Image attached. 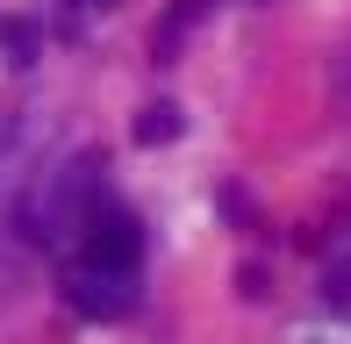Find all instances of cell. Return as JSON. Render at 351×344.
Returning a JSON list of instances; mask_svg holds the SVG:
<instances>
[{
    "label": "cell",
    "instance_id": "5",
    "mask_svg": "<svg viewBox=\"0 0 351 344\" xmlns=\"http://www.w3.org/2000/svg\"><path fill=\"white\" fill-rule=\"evenodd\" d=\"M0 43H8V65H36V51H43V29L29 22V14H8V22H0Z\"/></svg>",
    "mask_w": 351,
    "mask_h": 344
},
{
    "label": "cell",
    "instance_id": "4",
    "mask_svg": "<svg viewBox=\"0 0 351 344\" xmlns=\"http://www.w3.org/2000/svg\"><path fill=\"white\" fill-rule=\"evenodd\" d=\"M208 8H215V0H180V8H172L165 22H158V36H151V51H158V58H172V51H180V36H186V29H194L201 14H208Z\"/></svg>",
    "mask_w": 351,
    "mask_h": 344
},
{
    "label": "cell",
    "instance_id": "1",
    "mask_svg": "<svg viewBox=\"0 0 351 344\" xmlns=\"http://www.w3.org/2000/svg\"><path fill=\"white\" fill-rule=\"evenodd\" d=\"M108 201L101 186V151H79V158L51 165L36 180V194L22 201V223L36 244H79V230H86V215Z\"/></svg>",
    "mask_w": 351,
    "mask_h": 344
},
{
    "label": "cell",
    "instance_id": "3",
    "mask_svg": "<svg viewBox=\"0 0 351 344\" xmlns=\"http://www.w3.org/2000/svg\"><path fill=\"white\" fill-rule=\"evenodd\" d=\"M65 302L79 308V316H93V323H115V316L136 308V273H108V265H86V258H79L72 273H65Z\"/></svg>",
    "mask_w": 351,
    "mask_h": 344
},
{
    "label": "cell",
    "instance_id": "8",
    "mask_svg": "<svg viewBox=\"0 0 351 344\" xmlns=\"http://www.w3.org/2000/svg\"><path fill=\"white\" fill-rule=\"evenodd\" d=\"M8 144H14V122H8V115H0V151H8Z\"/></svg>",
    "mask_w": 351,
    "mask_h": 344
},
{
    "label": "cell",
    "instance_id": "2",
    "mask_svg": "<svg viewBox=\"0 0 351 344\" xmlns=\"http://www.w3.org/2000/svg\"><path fill=\"white\" fill-rule=\"evenodd\" d=\"M79 258L108 265V273H136L143 265V223L122 201H101V208L86 215V230H79Z\"/></svg>",
    "mask_w": 351,
    "mask_h": 344
},
{
    "label": "cell",
    "instance_id": "7",
    "mask_svg": "<svg viewBox=\"0 0 351 344\" xmlns=\"http://www.w3.org/2000/svg\"><path fill=\"white\" fill-rule=\"evenodd\" d=\"M101 8H115V0H65V14H72V22H86V14H101Z\"/></svg>",
    "mask_w": 351,
    "mask_h": 344
},
{
    "label": "cell",
    "instance_id": "6",
    "mask_svg": "<svg viewBox=\"0 0 351 344\" xmlns=\"http://www.w3.org/2000/svg\"><path fill=\"white\" fill-rule=\"evenodd\" d=\"M172 136H180V108H172V101H151L136 115V144H172Z\"/></svg>",
    "mask_w": 351,
    "mask_h": 344
}]
</instances>
